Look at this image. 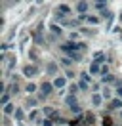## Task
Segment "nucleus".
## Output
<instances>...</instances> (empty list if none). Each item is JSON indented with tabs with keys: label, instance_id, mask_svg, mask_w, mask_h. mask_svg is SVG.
<instances>
[{
	"label": "nucleus",
	"instance_id": "1",
	"mask_svg": "<svg viewBox=\"0 0 122 126\" xmlns=\"http://www.w3.org/2000/svg\"><path fill=\"white\" fill-rule=\"evenodd\" d=\"M23 75L29 77V79H32V77L38 75V67L36 65H25V67H23Z\"/></svg>",
	"mask_w": 122,
	"mask_h": 126
},
{
	"label": "nucleus",
	"instance_id": "2",
	"mask_svg": "<svg viewBox=\"0 0 122 126\" xmlns=\"http://www.w3.org/2000/svg\"><path fill=\"white\" fill-rule=\"evenodd\" d=\"M69 14H71V8H69L67 4H59V6H57V17L69 16Z\"/></svg>",
	"mask_w": 122,
	"mask_h": 126
},
{
	"label": "nucleus",
	"instance_id": "3",
	"mask_svg": "<svg viewBox=\"0 0 122 126\" xmlns=\"http://www.w3.org/2000/svg\"><path fill=\"white\" fill-rule=\"evenodd\" d=\"M52 88H53V84H50V82H44V84H42V94H40V99L52 94Z\"/></svg>",
	"mask_w": 122,
	"mask_h": 126
},
{
	"label": "nucleus",
	"instance_id": "4",
	"mask_svg": "<svg viewBox=\"0 0 122 126\" xmlns=\"http://www.w3.org/2000/svg\"><path fill=\"white\" fill-rule=\"evenodd\" d=\"M65 84H67L65 77H57V79L53 80V88H65Z\"/></svg>",
	"mask_w": 122,
	"mask_h": 126
},
{
	"label": "nucleus",
	"instance_id": "5",
	"mask_svg": "<svg viewBox=\"0 0 122 126\" xmlns=\"http://www.w3.org/2000/svg\"><path fill=\"white\" fill-rule=\"evenodd\" d=\"M15 107H14V103H8V105H4V115L6 117H10V115H15Z\"/></svg>",
	"mask_w": 122,
	"mask_h": 126
},
{
	"label": "nucleus",
	"instance_id": "6",
	"mask_svg": "<svg viewBox=\"0 0 122 126\" xmlns=\"http://www.w3.org/2000/svg\"><path fill=\"white\" fill-rule=\"evenodd\" d=\"M76 12L84 16V14L88 12V2H78V4H76Z\"/></svg>",
	"mask_w": 122,
	"mask_h": 126
},
{
	"label": "nucleus",
	"instance_id": "7",
	"mask_svg": "<svg viewBox=\"0 0 122 126\" xmlns=\"http://www.w3.org/2000/svg\"><path fill=\"white\" fill-rule=\"evenodd\" d=\"M109 109H122V99H120V97H118V99H111Z\"/></svg>",
	"mask_w": 122,
	"mask_h": 126
},
{
	"label": "nucleus",
	"instance_id": "8",
	"mask_svg": "<svg viewBox=\"0 0 122 126\" xmlns=\"http://www.w3.org/2000/svg\"><path fill=\"white\" fill-rule=\"evenodd\" d=\"M99 73H101V67H99L95 61H93V63L90 65V75H99Z\"/></svg>",
	"mask_w": 122,
	"mask_h": 126
},
{
	"label": "nucleus",
	"instance_id": "9",
	"mask_svg": "<svg viewBox=\"0 0 122 126\" xmlns=\"http://www.w3.org/2000/svg\"><path fill=\"white\" fill-rule=\"evenodd\" d=\"M80 19H86L90 25H97L99 23V19H97V17H93V16H88V17H86V16H80Z\"/></svg>",
	"mask_w": 122,
	"mask_h": 126
},
{
	"label": "nucleus",
	"instance_id": "10",
	"mask_svg": "<svg viewBox=\"0 0 122 126\" xmlns=\"http://www.w3.org/2000/svg\"><path fill=\"white\" fill-rule=\"evenodd\" d=\"M92 103H93V105H101V103H103V97L99 94H93L92 95Z\"/></svg>",
	"mask_w": 122,
	"mask_h": 126
},
{
	"label": "nucleus",
	"instance_id": "11",
	"mask_svg": "<svg viewBox=\"0 0 122 126\" xmlns=\"http://www.w3.org/2000/svg\"><path fill=\"white\" fill-rule=\"evenodd\" d=\"M93 57H95V63H103L105 61V54H103V52H95V55H93Z\"/></svg>",
	"mask_w": 122,
	"mask_h": 126
},
{
	"label": "nucleus",
	"instance_id": "12",
	"mask_svg": "<svg viewBox=\"0 0 122 126\" xmlns=\"http://www.w3.org/2000/svg\"><path fill=\"white\" fill-rule=\"evenodd\" d=\"M69 59H73V61H82V55L78 54V52H71V54H69Z\"/></svg>",
	"mask_w": 122,
	"mask_h": 126
},
{
	"label": "nucleus",
	"instance_id": "13",
	"mask_svg": "<svg viewBox=\"0 0 122 126\" xmlns=\"http://www.w3.org/2000/svg\"><path fill=\"white\" fill-rule=\"evenodd\" d=\"M6 92H10V94H17V92H19V86H17V82H14V84H10Z\"/></svg>",
	"mask_w": 122,
	"mask_h": 126
},
{
	"label": "nucleus",
	"instance_id": "14",
	"mask_svg": "<svg viewBox=\"0 0 122 126\" xmlns=\"http://www.w3.org/2000/svg\"><path fill=\"white\" fill-rule=\"evenodd\" d=\"M50 29H52V32H55V34H61V32H63V31H61V27H59V25H55V23H52Z\"/></svg>",
	"mask_w": 122,
	"mask_h": 126
},
{
	"label": "nucleus",
	"instance_id": "15",
	"mask_svg": "<svg viewBox=\"0 0 122 126\" xmlns=\"http://www.w3.org/2000/svg\"><path fill=\"white\" fill-rule=\"evenodd\" d=\"M44 115H46V117H53V115H55V111H53L52 107H44Z\"/></svg>",
	"mask_w": 122,
	"mask_h": 126
},
{
	"label": "nucleus",
	"instance_id": "16",
	"mask_svg": "<svg viewBox=\"0 0 122 126\" xmlns=\"http://www.w3.org/2000/svg\"><path fill=\"white\" fill-rule=\"evenodd\" d=\"M8 103H10V94L4 92V94H2V105H8Z\"/></svg>",
	"mask_w": 122,
	"mask_h": 126
},
{
	"label": "nucleus",
	"instance_id": "17",
	"mask_svg": "<svg viewBox=\"0 0 122 126\" xmlns=\"http://www.w3.org/2000/svg\"><path fill=\"white\" fill-rule=\"evenodd\" d=\"M34 92H36V86H34L32 82H30V84H27V94H34Z\"/></svg>",
	"mask_w": 122,
	"mask_h": 126
},
{
	"label": "nucleus",
	"instance_id": "18",
	"mask_svg": "<svg viewBox=\"0 0 122 126\" xmlns=\"http://www.w3.org/2000/svg\"><path fill=\"white\" fill-rule=\"evenodd\" d=\"M14 117H15V120H23V109H17Z\"/></svg>",
	"mask_w": 122,
	"mask_h": 126
},
{
	"label": "nucleus",
	"instance_id": "19",
	"mask_svg": "<svg viewBox=\"0 0 122 126\" xmlns=\"http://www.w3.org/2000/svg\"><path fill=\"white\" fill-rule=\"evenodd\" d=\"M78 88H80V90H88V80H80V82H78Z\"/></svg>",
	"mask_w": 122,
	"mask_h": 126
},
{
	"label": "nucleus",
	"instance_id": "20",
	"mask_svg": "<svg viewBox=\"0 0 122 126\" xmlns=\"http://www.w3.org/2000/svg\"><path fill=\"white\" fill-rule=\"evenodd\" d=\"M95 8H97V10H105L107 8V2H95Z\"/></svg>",
	"mask_w": 122,
	"mask_h": 126
},
{
	"label": "nucleus",
	"instance_id": "21",
	"mask_svg": "<svg viewBox=\"0 0 122 126\" xmlns=\"http://www.w3.org/2000/svg\"><path fill=\"white\" fill-rule=\"evenodd\" d=\"M101 79H103V82H113L114 77H113V75H105V77H101Z\"/></svg>",
	"mask_w": 122,
	"mask_h": 126
},
{
	"label": "nucleus",
	"instance_id": "22",
	"mask_svg": "<svg viewBox=\"0 0 122 126\" xmlns=\"http://www.w3.org/2000/svg\"><path fill=\"white\" fill-rule=\"evenodd\" d=\"M67 103H69V107H73V105H75V95H69V97H67Z\"/></svg>",
	"mask_w": 122,
	"mask_h": 126
},
{
	"label": "nucleus",
	"instance_id": "23",
	"mask_svg": "<svg viewBox=\"0 0 122 126\" xmlns=\"http://www.w3.org/2000/svg\"><path fill=\"white\" fill-rule=\"evenodd\" d=\"M78 122H80V117H78V118H73V120H69V126H78Z\"/></svg>",
	"mask_w": 122,
	"mask_h": 126
},
{
	"label": "nucleus",
	"instance_id": "24",
	"mask_svg": "<svg viewBox=\"0 0 122 126\" xmlns=\"http://www.w3.org/2000/svg\"><path fill=\"white\" fill-rule=\"evenodd\" d=\"M48 73H55V63H50V65H48Z\"/></svg>",
	"mask_w": 122,
	"mask_h": 126
},
{
	"label": "nucleus",
	"instance_id": "25",
	"mask_svg": "<svg viewBox=\"0 0 122 126\" xmlns=\"http://www.w3.org/2000/svg\"><path fill=\"white\" fill-rule=\"evenodd\" d=\"M103 97H107V99L111 97V90H109V88H105V90H103Z\"/></svg>",
	"mask_w": 122,
	"mask_h": 126
},
{
	"label": "nucleus",
	"instance_id": "26",
	"mask_svg": "<svg viewBox=\"0 0 122 126\" xmlns=\"http://www.w3.org/2000/svg\"><path fill=\"white\" fill-rule=\"evenodd\" d=\"M34 105H36V99H29V101H27V105H25V107H34Z\"/></svg>",
	"mask_w": 122,
	"mask_h": 126
},
{
	"label": "nucleus",
	"instance_id": "27",
	"mask_svg": "<svg viewBox=\"0 0 122 126\" xmlns=\"http://www.w3.org/2000/svg\"><path fill=\"white\" fill-rule=\"evenodd\" d=\"M36 115H38V111H32V113L29 115V120H34V118H36Z\"/></svg>",
	"mask_w": 122,
	"mask_h": 126
},
{
	"label": "nucleus",
	"instance_id": "28",
	"mask_svg": "<svg viewBox=\"0 0 122 126\" xmlns=\"http://www.w3.org/2000/svg\"><path fill=\"white\" fill-rule=\"evenodd\" d=\"M71 111H73V113H80V107H78V105H76V103H75V105L71 107Z\"/></svg>",
	"mask_w": 122,
	"mask_h": 126
},
{
	"label": "nucleus",
	"instance_id": "29",
	"mask_svg": "<svg viewBox=\"0 0 122 126\" xmlns=\"http://www.w3.org/2000/svg\"><path fill=\"white\" fill-rule=\"evenodd\" d=\"M61 63H63V65H71V59H69V57H63V61H61Z\"/></svg>",
	"mask_w": 122,
	"mask_h": 126
},
{
	"label": "nucleus",
	"instance_id": "30",
	"mask_svg": "<svg viewBox=\"0 0 122 126\" xmlns=\"http://www.w3.org/2000/svg\"><path fill=\"white\" fill-rule=\"evenodd\" d=\"M42 126H53L52 120H42Z\"/></svg>",
	"mask_w": 122,
	"mask_h": 126
},
{
	"label": "nucleus",
	"instance_id": "31",
	"mask_svg": "<svg viewBox=\"0 0 122 126\" xmlns=\"http://www.w3.org/2000/svg\"><path fill=\"white\" fill-rule=\"evenodd\" d=\"M103 124H105V126H111V118H105V120H103Z\"/></svg>",
	"mask_w": 122,
	"mask_h": 126
},
{
	"label": "nucleus",
	"instance_id": "32",
	"mask_svg": "<svg viewBox=\"0 0 122 126\" xmlns=\"http://www.w3.org/2000/svg\"><path fill=\"white\" fill-rule=\"evenodd\" d=\"M116 94H118V97L122 99V88H118V90H116Z\"/></svg>",
	"mask_w": 122,
	"mask_h": 126
},
{
	"label": "nucleus",
	"instance_id": "33",
	"mask_svg": "<svg viewBox=\"0 0 122 126\" xmlns=\"http://www.w3.org/2000/svg\"><path fill=\"white\" fill-rule=\"evenodd\" d=\"M120 118H122V111H120Z\"/></svg>",
	"mask_w": 122,
	"mask_h": 126
},
{
	"label": "nucleus",
	"instance_id": "34",
	"mask_svg": "<svg viewBox=\"0 0 122 126\" xmlns=\"http://www.w3.org/2000/svg\"><path fill=\"white\" fill-rule=\"evenodd\" d=\"M120 17H122V16H120Z\"/></svg>",
	"mask_w": 122,
	"mask_h": 126
}]
</instances>
